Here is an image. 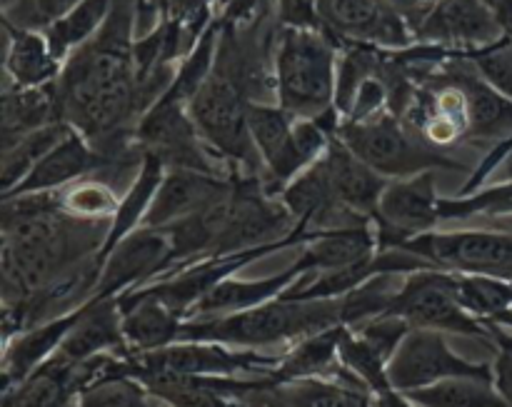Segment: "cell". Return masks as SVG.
I'll use <instances>...</instances> for the list:
<instances>
[{"label":"cell","instance_id":"obj_21","mask_svg":"<svg viewBox=\"0 0 512 407\" xmlns=\"http://www.w3.org/2000/svg\"><path fill=\"white\" fill-rule=\"evenodd\" d=\"M83 305L70 310V313L58 315V318H50L45 320V323L33 325V328L23 330V333L15 335L13 340L5 343L3 390L23 383L25 378H30L35 370L43 368L50 358H55V355L60 353L65 338H68L70 330H73L75 323H78L80 313H83Z\"/></svg>","mask_w":512,"mask_h":407},{"label":"cell","instance_id":"obj_34","mask_svg":"<svg viewBox=\"0 0 512 407\" xmlns=\"http://www.w3.org/2000/svg\"><path fill=\"white\" fill-rule=\"evenodd\" d=\"M418 407H505L493 380L453 378L405 393Z\"/></svg>","mask_w":512,"mask_h":407},{"label":"cell","instance_id":"obj_3","mask_svg":"<svg viewBox=\"0 0 512 407\" xmlns=\"http://www.w3.org/2000/svg\"><path fill=\"white\" fill-rule=\"evenodd\" d=\"M343 325L340 300H288L278 298L260 308L220 318L185 320L180 343H220L230 348L260 350L310 338L323 330Z\"/></svg>","mask_w":512,"mask_h":407},{"label":"cell","instance_id":"obj_40","mask_svg":"<svg viewBox=\"0 0 512 407\" xmlns=\"http://www.w3.org/2000/svg\"><path fill=\"white\" fill-rule=\"evenodd\" d=\"M373 407H418L405 393L388 390V393L373 395Z\"/></svg>","mask_w":512,"mask_h":407},{"label":"cell","instance_id":"obj_30","mask_svg":"<svg viewBox=\"0 0 512 407\" xmlns=\"http://www.w3.org/2000/svg\"><path fill=\"white\" fill-rule=\"evenodd\" d=\"M55 198H58L60 210L65 215H70L73 220L110 225V220L118 213L123 195L115 190V185L108 178H103V175H90V178H83L78 183L68 185V188L58 190Z\"/></svg>","mask_w":512,"mask_h":407},{"label":"cell","instance_id":"obj_15","mask_svg":"<svg viewBox=\"0 0 512 407\" xmlns=\"http://www.w3.org/2000/svg\"><path fill=\"white\" fill-rule=\"evenodd\" d=\"M138 173L140 165H125L118 160L108 158L100 150H95L88 140L80 133L70 130L33 170L28 178L13 190V193L3 195L5 198H20V195H45L58 193V190L68 188V185L78 183V180L90 178V175H108V173Z\"/></svg>","mask_w":512,"mask_h":407},{"label":"cell","instance_id":"obj_4","mask_svg":"<svg viewBox=\"0 0 512 407\" xmlns=\"http://www.w3.org/2000/svg\"><path fill=\"white\" fill-rule=\"evenodd\" d=\"M338 60L340 45L325 30L278 25L273 50L275 103L303 120L333 113Z\"/></svg>","mask_w":512,"mask_h":407},{"label":"cell","instance_id":"obj_35","mask_svg":"<svg viewBox=\"0 0 512 407\" xmlns=\"http://www.w3.org/2000/svg\"><path fill=\"white\" fill-rule=\"evenodd\" d=\"M512 215V178L485 185L468 195H450L440 200L443 223H463L473 218H510Z\"/></svg>","mask_w":512,"mask_h":407},{"label":"cell","instance_id":"obj_29","mask_svg":"<svg viewBox=\"0 0 512 407\" xmlns=\"http://www.w3.org/2000/svg\"><path fill=\"white\" fill-rule=\"evenodd\" d=\"M110 8H113V0H80L63 18L48 25L43 35L48 38L55 58L65 63L75 50L83 48L88 40H93L105 25V20H108Z\"/></svg>","mask_w":512,"mask_h":407},{"label":"cell","instance_id":"obj_27","mask_svg":"<svg viewBox=\"0 0 512 407\" xmlns=\"http://www.w3.org/2000/svg\"><path fill=\"white\" fill-rule=\"evenodd\" d=\"M53 123H63L55 85H48V88L3 85V113H0V143H3V148Z\"/></svg>","mask_w":512,"mask_h":407},{"label":"cell","instance_id":"obj_31","mask_svg":"<svg viewBox=\"0 0 512 407\" xmlns=\"http://www.w3.org/2000/svg\"><path fill=\"white\" fill-rule=\"evenodd\" d=\"M68 123H53L48 128H40L15 143L5 145L0 155V183H3V195L13 193L20 183L30 175V170L70 133Z\"/></svg>","mask_w":512,"mask_h":407},{"label":"cell","instance_id":"obj_12","mask_svg":"<svg viewBox=\"0 0 512 407\" xmlns=\"http://www.w3.org/2000/svg\"><path fill=\"white\" fill-rule=\"evenodd\" d=\"M440 200L435 173H420L413 178L390 180L380 195L378 210L373 215L378 248L393 250L418 235L438 230Z\"/></svg>","mask_w":512,"mask_h":407},{"label":"cell","instance_id":"obj_10","mask_svg":"<svg viewBox=\"0 0 512 407\" xmlns=\"http://www.w3.org/2000/svg\"><path fill=\"white\" fill-rule=\"evenodd\" d=\"M388 378L398 393L430 388L453 378L493 380V363H475L450 348L448 338L435 330H410L393 355Z\"/></svg>","mask_w":512,"mask_h":407},{"label":"cell","instance_id":"obj_1","mask_svg":"<svg viewBox=\"0 0 512 407\" xmlns=\"http://www.w3.org/2000/svg\"><path fill=\"white\" fill-rule=\"evenodd\" d=\"M135 28L138 0H113L100 33L65 60L55 83L60 120L125 165H143L133 133L150 110L135 63Z\"/></svg>","mask_w":512,"mask_h":407},{"label":"cell","instance_id":"obj_41","mask_svg":"<svg viewBox=\"0 0 512 407\" xmlns=\"http://www.w3.org/2000/svg\"><path fill=\"white\" fill-rule=\"evenodd\" d=\"M493 325H500V328H508V330H512V308H510L508 313H505V315H500L498 323H493Z\"/></svg>","mask_w":512,"mask_h":407},{"label":"cell","instance_id":"obj_32","mask_svg":"<svg viewBox=\"0 0 512 407\" xmlns=\"http://www.w3.org/2000/svg\"><path fill=\"white\" fill-rule=\"evenodd\" d=\"M340 365H343L345 373L353 375L368 393L380 395L393 390L388 378V355L380 353L378 348H373L368 340L360 338L353 328H345V325L343 335H340Z\"/></svg>","mask_w":512,"mask_h":407},{"label":"cell","instance_id":"obj_25","mask_svg":"<svg viewBox=\"0 0 512 407\" xmlns=\"http://www.w3.org/2000/svg\"><path fill=\"white\" fill-rule=\"evenodd\" d=\"M340 335H343V325L298 340L290 348H285L283 355H278V365L265 378L273 380V383L345 378L348 373L340 365Z\"/></svg>","mask_w":512,"mask_h":407},{"label":"cell","instance_id":"obj_43","mask_svg":"<svg viewBox=\"0 0 512 407\" xmlns=\"http://www.w3.org/2000/svg\"><path fill=\"white\" fill-rule=\"evenodd\" d=\"M220 407H235V405L230 403V400H223V403H220Z\"/></svg>","mask_w":512,"mask_h":407},{"label":"cell","instance_id":"obj_20","mask_svg":"<svg viewBox=\"0 0 512 407\" xmlns=\"http://www.w3.org/2000/svg\"><path fill=\"white\" fill-rule=\"evenodd\" d=\"M123 333V310L118 298H90L78 323L65 338L60 355L73 363H85L98 355H128Z\"/></svg>","mask_w":512,"mask_h":407},{"label":"cell","instance_id":"obj_22","mask_svg":"<svg viewBox=\"0 0 512 407\" xmlns=\"http://www.w3.org/2000/svg\"><path fill=\"white\" fill-rule=\"evenodd\" d=\"M118 300L120 310H123V333L130 353H155V350L180 343L185 320L158 298L143 293V290H133V293L120 295Z\"/></svg>","mask_w":512,"mask_h":407},{"label":"cell","instance_id":"obj_7","mask_svg":"<svg viewBox=\"0 0 512 407\" xmlns=\"http://www.w3.org/2000/svg\"><path fill=\"white\" fill-rule=\"evenodd\" d=\"M385 315L405 320L413 330H435L443 335H463L493 348L490 328L460 305L455 275L448 270L423 268L405 275Z\"/></svg>","mask_w":512,"mask_h":407},{"label":"cell","instance_id":"obj_9","mask_svg":"<svg viewBox=\"0 0 512 407\" xmlns=\"http://www.w3.org/2000/svg\"><path fill=\"white\" fill-rule=\"evenodd\" d=\"M425 265L460 275L512 280V233L500 230H433L400 245Z\"/></svg>","mask_w":512,"mask_h":407},{"label":"cell","instance_id":"obj_24","mask_svg":"<svg viewBox=\"0 0 512 407\" xmlns=\"http://www.w3.org/2000/svg\"><path fill=\"white\" fill-rule=\"evenodd\" d=\"M5 83L15 88H48L60 78L63 63L50 50L48 38L38 30H20L3 23Z\"/></svg>","mask_w":512,"mask_h":407},{"label":"cell","instance_id":"obj_2","mask_svg":"<svg viewBox=\"0 0 512 407\" xmlns=\"http://www.w3.org/2000/svg\"><path fill=\"white\" fill-rule=\"evenodd\" d=\"M108 225L80 223L60 210L55 193L3 200V308L78 273L103 250Z\"/></svg>","mask_w":512,"mask_h":407},{"label":"cell","instance_id":"obj_18","mask_svg":"<svg viewBox=\"0 0 512 407\" xmlns=\"http://www.w3.org/2000/svg\"><path fill=\"white\" fill-rule=\"evenodd\" d=\"M233 188L235 178L198 173V170H168L143 228L163 230L178 220L203 213L228 198Z\"/></svg>","mask_w":512,"mask_h":407},{"label":"cell","instance_id":"obj_16","mask_svg":"<svg viewBox=\"0 0 512 407\" xmlns=\"http://www.w3.org/2000/svg\"><path fill=\"white\" fill-rule=\"evenodd\" d=\"M168 255L170 240L163 230H135L105 255L93 298H120L155 283L165 273Z\"/></svg>","mask_w":512,"mask_h":407},{"label":"cell","instance_id":"obj_28","mask_svg":"<svg viewBox=\"0 0 512 407\" xmlns=\"http://www.w3.org/2000/svg\"><path fill=\"white\" fill-rule=\"evenodd\" d=\"M165 173H168V170H165V165L158 163V160H143L138 175H135L128 183V188H125L118 213L110 220L108 235H105L103 250H100V258L105 260V255H108L115 245L123 243V240L128 238V235H133L135 230L143 228L145 218H148L150 208H153L155 195H158L160 185H163Z\"/></svg>","mask_w":512,"mask_h":407},{"label":"cell","instance_id":"obj_5","mask_svg":"<svg viewBox=\"0 0 512 407\" xmlns=\"http://www.w3.org/2000/svg\"><path fill=\"white\" fill-rule=\"evenodd\" d=\"M335 138L343 140L370 170L385 180H403L438 170H468V165L455 158V153L425 143L420 133L408 128L390 110L363 123L340 120Z\"/></svg>","mask_w":512,"mask_h":407},{"label":"cell","instance_id":"obj_17","mask_svg":"<svg viewBox=\"0 0 512 407\" xmlns=\"http://www.w3.org/2000/svg\"><path fill=\"white\" fill-rule=\"evenodd\" d=\"M235 407H373V393L355 378L295 380L273 383L268 378H248Z\"/></svg>","mask_w":512,"mask_h":407},{"label":"cell","instance_id":"obj_11","mask_svg":"<svg viewBox=\"0 0 512 407\" xmlns=\"http://www.w3.org/2000/svg\"><path fill=\"white\" fill-rule=\"evenodd\" d=\"M135 368L193 378H265L278 365V355L230 348L220 343H175L155 353H130Z\"/></svg>","mask_w":512,"mask_h":407},{"label":"cell","instance_id":"obj_42","mask_svg":"<svg viewBox=\"0 0 512 407\" xmlns=\"http://www.w3.org/2000/svg\"><path fill=\"white\" fill-rule=\"evenodd\" d=\"M505 178H512V158H510L508 168H505Z\"/></svg>","mask_w":512,"mask_h":407},{"label":"cell","instance_id":"obj_39","mask_svg":"<svg viewBox=\"0 0 512 407\" xmlns=\"http://www.w3.org/2000/svg\"><path fill=\"white\" fill-rule=\"evenodd\" d=\"M275 20L283 28L323 30L320 0H275Z\"/></svg>","mask_w":512,"mask_h":407},{"label":"cell","instance_id":"obj_14","mask_svg":"<svg viewBox=\"0 0 512 407\" xmlns=\"http://www.w3.org/2000/svg\"><path fill=\"white\" fill-rule=\"evenodd\" d=\"M505 35L508 30L483 0H438L415 28V43L468 55Z\"/></svg>","mask_w":512,"mask_h":407},{"label":"cell","instance_id":"obj_26","mask_svg":"<svg viewBox=\"0 0 512 407\" xmlns=\"http://www.w3.org/2000/svg\"><path fill=\"white\" fill-rule=\"evenodd\" d=\"M78 398V363L58 353L23 383L3 390V407H78Z\"/></svg>","mask_w":512,"mask_h":407},{"label":"cell","instance_id":"obj_37","mask_svg":"<svg viewBox=\"0 0 512 407\" xmlns=\"http://www.w3.org/2000/svg\"><path fill=\"white\" fill-rule=\"evenodd\" d=\"M465 58L473 63V68L478 70V75L490 85V88H495L500 95H505V98L512 100V35L510 33L505 35L503 40H498L495 45H488V48L468 53Z\"/></svg>","mask_w":512,"mask_h":407},{"label":"cell","instance_id":"obj_19","mask_svg":"<svg viewBox=\"0 0 512 407\" xmlns=\"http://www.w3.org/2000/svg\"><path fill=\"white\" fill-rule=\"evenodd\" d=\"M378 253V233L370 220V223L353 225V228L313 230V238L300 248L295 263L305 275L335 273V270L373 263Z\"/></svg>","mask_w":512,"mask_h":407},{"label":"cell","instance_id":"obj_13","mask_svg":"<svg viewBox=\"0 0 512 407\" xmlns=\"http://www.w3.org/2000/svg\"><path fill=\"white\" fill-rule=\"evenodd\" d=\"M320 25L340 48L405 50L415 45L413 28L388 0H320Z\"/></svg>","mask_w":512,"mask_h":407},{"label":"cell","instance_id":"obj_38","mask_svg":"<svg viewBox=\"0 0 512 407\" xmlns=\"http://www.w3.org/2000/svg\"><path fill=\"white\" fill-rule=\"evenodd\" d=\"M493 340V385L503 398L505 407H512V330L488 325Z\"/></svg>","mask_w":512,"mask_h":407},{"label":"cell","instance_id":"obj_8","mask_svg":"<svg viewBox=\"0 0 512 407\" xmlns=\"http://www.w3.org/2000/svg\"><path fill=\"white\" fill-rule=\"evenodd\" d=\"M133 143L145 158L165 165V170H198L208 175L235 178L218 155L203 143L188 105L170 98L168 93L155 100L153 108L140 118L133 133Z\"/></svg>","mask_w":512,"mask_h":407},{"label":"cell","instance_id":"obj_6","mask_svg":"<svg viewBox=\"0 0 512 407\" xmlns=\"http://www.w3.org/2000/svg\"><path fill=\"white\" fill-rule=\"evenodd\" d=\"M250 100L225 75L210 73L190 100L188 113L203 143L235 178H263V160L253 143L248 120Z\"/></svg>","mask_w":512,"mask_h":407},{"label":"cell","instance_id":"obj_23","mask_svg":"<svg viewBox=\"0 0 512 407\" xmlns=\"http://www.w3.org/2000/svg\"><path fill=\"white\" fill-rule=\"evenodd\" d=\"M305 273L300 270L298 263H290L288 268L280 273L268 275L260 280H243V278H228L220 285H215L208 295L198 303L188 320L195 318H220V315H235L245 313V310L260 308L265 303H273L280 295L288 293L298 280H303Z\"/></svg>","mask_w":512,"mask_h":407},{"label":"cell","instance_id":"obj_33","mask_svg":"<svg viewBox=\"0 0 512 407\" xmlns=\"http://www.w3.org/2000/svg\"><path fill=\"white\" fill-rule=\"evenodd\" d=\"M453 275L460 305L480 323H498L500 315L512 308V280L485 278V275Z\"/></svg>","mask_w":512,"mask_h":407},{"label":"cell","instance_id":"obj_36","mask_svg":"<svg viewBox=\"0 0 512 407\" xmlns=\"http://www.w3.org/2000/svg\"><path fill=\"white\" fill-rule=\"evenodd\" d=\"M78 407H160V403L140 380L118 375L90 385L80 393Z\"/></svg>","mask_w":512,"mask_h":407}]
</instances>
